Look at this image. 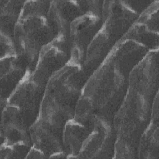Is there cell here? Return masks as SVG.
I'll list each match as a JSON object with an SVG mask.
<instances>
[{"instance_id": "1", "label": "cell", "mask_w": 159, "mask_h": 159, "mask_svg": "<svg viewBox=\"0 0 159 159\" xmlns=\"http://www.w3.org/2000/svg\"><path fill=\"white\" fill-rule=\"evenodd\" d=\"M52 1H25L16 26L14 43L16 54L28 64L31 74L42 48L56 35L47 19Z\"/></svg>"}, {"instance_id": "2", "label": "cell", "mask_w": 159, "mask_h": 159, "mask_svg": "<svg viewBox=\"0 0 159 159\" xmlns=\"http://www.w3.org/2000/svg\"><path fill=\"white\" fill-rule=\"evenodd\" d=\"M152 102L129 88L113 119L116 134L114 158H138L143 134L151 121Z\"/></svg>"}, {"instance_id": "3", "label": "cell", "mask_w": 159, "mask_h": 159, "mask_svg": "<svg viewBox=\"0 0 159 159\" xmlns=\"http://www.w3.org/2000/svg\"><path fill=\"white\" fill-rule=\"evenodd\" d=\"M87 80L80 66L67 64L47 83L40 116L63 125L73 119Z\"/></svg>"}, {"instance_id": "4", "label": "cell", "mask_w": 159, "mask_h": 159, "mask_svg": "<svg viewBox=\"0 0 159 159\" xmlns=\"http://www.w3.org/2000/svg\"><path fill=\"white\" fill-rule=\"evenodd\" d=\"M129 89L128 78L107 58L87 80L82 94L89 101L99 119L113 124L114 117Z\"/></svg>"}, {"instance_id": "5", "label": "cell", "mask_w": 159, "mask_h": 159, "mask_svg": "<svg viewBox=\"0 0 159 159\" xmlns=\"http://www.w3.org/2000/svg\"><path fill=\"white\" fill-rule=\"evenodd\" d=\"M71 49L68 39L56 37L41 50L31 76L39 84L46 87L50 79L70 61Z\"/></svg>"}, {"instance_id": "6", "label": "cell", "mask_w": 159, "mask_h": 159, "mask_svg": "<svg viewBox=\"0 0 159 159\" xmlns=\"http://www.w3.org/2000/svg\"><path fill=\"white\" fill-rule=\"evenodd\" d=\"M139 15L131 10L124 1H104L101 30L116 43L126 34Z\"/></svg>"}, {"instance_id": "7", "label": "cell", "mask_w": 159, "mask_h": 159, "mask_svg": "<svg viewBox=\"0 0 159 159\" xmlns=\"http://www.w3.org/2000/svg\"><path fill=\"white\" fill-rule=\"evenodd\" d=\"M102 28V18L83 14L71 24L68 35L71 49L70 63L81 66L86 51Z\"/></svg>"}, {"instance_id": "8", "label": "cell", "mask_w": 159, "mask_h": 159, "mask_svg": "<svg viewBox=\"0 0 159 159\" xmlns=\"http://www.w3.org/2000/svg\"><path fill=\"white\" fill-rule=\"evenodd\" d=\"M158 50L149 51L128 78L129 88L153 102L158 93Z\"/></svg>"}, {"instance_id": "9", "label": "cell", "mask_w": 159, "mask_h": 159, "mask_svg": "<svg viewBox=\"0 0 159 159\" xmlns=\"http://www.w3.org/2000/svg\"><path fill=\"white\" fill-rule=\"evenodd\" d=\"M45 87L37 83L30 73L7 100V104L17 107L32 125L40 116Z\"/></svg>"}, {"instance_id": "10", "label": "cell", "mask_w": 159, "mask_h": 159, "mask_svg": "<svg viewBox=\"0 0 159 159\" xmlns=\"http://www.w3.org/2000/svg\"><path fill=\"white\" fill-rule=\"evenodd\" d=\"M65 125L40 116L30 127L32 147L47 158L63 152V133Z\"/></svg>"}, {"instance_id": "11", "label": "cell", "mask_w": 159, "mask_h": 159, "mask_svg": "<svg viewBox=\"0 0 159 159\" xmlns=\"http://www.w3.org/2000/svg\"><path fill=\"white\" fill-rule=\"evenodd\" d=\"M31 126L27 118L17 107L7 104L1 111V144L22 143L32 146Z\"/></svg>"}, {"instance_id": "12", "label": "cell", "mask_w": 159, "mask_h": 159, "mask_svg": "<svg viewBox=\"0 0 159 159\" xmlns=\"http://www.w3.org/2000/svg\"><path fill=\"white\" fill-rule=\"evenodd\" d=\"M149 51L134 41L120 40L115 44L107 59L119 72L128 78L132 70Z\"/></svg>"}, {"instance_id": "13", "label": "cell", "mask_w": 159, "mask_h": 159, "mask_svg": "<svg viewBox=\"0 0 159 159\" xmlns=\"http://www.w3.org/2000/svg\"><path fill=\"white\" fill-rule=\"evenodd\" d=\"M116 134L113 125H104L93 131L77 158H114Z\"/></svg>"}, {"instance_id": "14", "label": "cell", "mask_w": 159, "mask_h": 159, "mask_svg": "<svg viewBox=\"0 0 159 159\" xmlns=\"http://www.w3.org/2000/svg\"><path fill=\"white\" fill-rule=\"evenodd\" d=\"M0 99L7 101L28 73L27 63L16 55L1 58Z\"/></svg>"}, {"instance_id": "15", "label": "cell", "mask_w": 159, "mask_h": 159, "mask_svg": "<svg viewBox=\"0 0 159 159\" xmlns=\"http://www.w3.org/2000/svg\"><path fill=\"white\" fill-rule=\"evenodd\" d=\"M81 15L76 1H52L47 19L56 37L68 39L72 23Z\"/></svg>"}, {"instance_id": "16", "label": "cell", "mask_w": 159, "mask_h": 159, "mask_svg": "<svg viewBox=\"0 0 159 159\" xmlns=\"http://www.w3.org/2000/svg\"><path fill=\"white\" fill-rule=\"evenodd\" d=\"M114 45L115 43L101 30L88 46L81 65L88 79L104 64Z\"/></svg>"}, {"instance_id": "17", "label": "cell", "mask_w": 159, "mask_h": 159, "mask_svg": "<svg viewBox=\"0 0 159 159\" xmlns=\"http://www.w3.org/2000/svg\"><path fill=\"white\" fill-rule=\"evenodd\" d=\"M91 133L73 119L66 123L63 133V147L67 158H77Z\"/></svg>"}, {"instance_id": "18", "label": "cell", "mask_w": 159, "mask_h": 159, "mask_svg": "<svg viewBox=\"0 0 159 159\" xmlns=\"http://www.w3.org/2000/svg\"><path fill=\"white\" fill-rule=\"evenodd\" d=\"M25 1L0 0V34L14 40L16 26Z\"/></svg>"}, {"instance_id": "19", "label": "cell", "mask_w": 159, "mask_h": 159, "mask_svg": "<svg viewBox=\"0 0 159 159\" xmlns=\"http://www.w3.org/2000/svg\"><path fill=\"white\" fill-rule=\"evenodd\" d=\"M73 119L91 132L104 125H113L102 121L92 107L88 99L81 94L76 109Z\"/></svg>"}, {"instance_id": "20", "label": "cell", "mask_w": 159, "mask_h": 159, "mask_svg": "<svg viewBox=\"0 0 159 159\" xmlns=\"http://www.w3.org/2000/svg\"><path fill=\"white\" fill-rule=\"evenodd\" d=\"M159 154V124L150 123L141 137L138 158H157Z\"/></svg>"}, {"instance_id": "21", "label": "cell", "mask_w": 159, "mask_h": 159, "mask_svg": "<svg viewBox=\"0 0 159 159\" xmlns=\"http://www.w3.org/2000/svg\"><path fill=\"white\" fill-rule=\"evenodd\" d=\"M121 40L134 41L150 51L157 50L159 48V33L150 30L144 24L137 21Z\"/></svg>"}, {"instance_id": "22", "label": "cell", "mask_w": 159, "mask_h": 159, "mask_svg": "<svg viewBox=\"0 0 159 159\" xmlns=\"http://www.w3.org/2000/svg\"><path fill=\"white\" fill-rule=\"evenodd\" d=\"M32 146L26 143H18L14 144H1L0 158H26Z\"/></svg>"}, {"instance_id": "23", "label": "cell", "mask_w": 159, "mask_h": 159, "mask_svg": "<svg viewBox=\"0 0 159 159\" xmlns=\"http://www.w3.org/2000/svg\"><path fill=\"white\" fill-rule=\"evenodd\" d=\"M158 10L159 1H153L151 5L139 16L136 21L144 24L150 30L159 33Z\"/></svg>"}, {"instance_id": "24", "label": "cell", "mask_w": 159, "mask_h": 159, "mask_svg": "<svg viewBox=\"0 0 159 159\" xmlns=\"http://www.w3.org/2000/svg\"><path fill=\"white\" fill-rule=\"evenodd\" d=\"M81 15L90 14L102 18L104 1H76Z\"/></svg>"}, {"instance_id": "25", "label": "cell", "mask_w": 159, "mask_h": 159, "mask_svg": "<svg viewBox=\"0 0 159 159\" xmlns=\"http://www.w3.org/2000/svg\"><path fill=\"white\" fill-rule=\"evenodd\" d=\"M1 58L16 55L14 40L7 36L1 34Z\"/></svg>"}, {"instance_id": "26", "label": "cell", "mask_w": 159, "mask_h": 159, "mask_svg": "<svg viewBox=\"0 0 159 159\" xmlns=\"http://www.w3.org/2000/svg\"><path fill=\"white\" fill-rule=\"evenodd\" d=\"M125 4L138 15L142 14L153 2V1H124Z\"/></svg>"}, {"instance_id": "27", "label": "cell", "mask_w": 159, "mask_h": 159, "mask_svg": "<svg viewBox=\"0 0 159 159\" xmlns=\"http://www.w3.org/2000/svg\"><path fill=\"white\" fill-rule=\"evenodd\" d=\"M159 112H158V93L154 98L151 109V122L159 124Z\"/></svg>"}, {"instance_id": "28", "label": "cell", "mask_w": 159, "mask_h": 159, "mask_svg": "<svg viewBox=\"0 0 159 159\" xmlns=\"http://www.w3.org/2000/svg\"><path fill=\"white\" fill-rule=\"evenodd\" d=\"M47 157L40 150L34 147H32L26 158H47Z\"/></svg>"}]
</instances>
